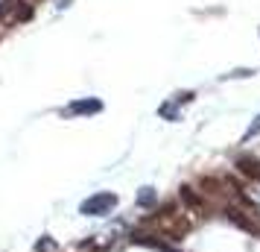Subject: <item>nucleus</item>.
<instances>
[{
	"label": "nucleus",
	"mask_w": 260,
	"mask_h": 252,
	"mask_svg": "<svg viewBox=\"0 0 260 252\" xmlns=\"http://www.w3.org/2000/svg\"><path fill=\"white\" fill-rule=\"evenodd\" d=\"M138 203L141 205H152L155 203V191L152 188H143V193H138Z\"/></svg>",
	"instance_id": "obj_6"
},
{
	"label": "nucleus",
	"mask_w": 260,
	"mask_h": 252,
	"mask_svg": "<svg viewBox=\"0 0 260 252\" xmlns=\"http://www.w3.org/2000/svg\"><path fill=\"white\" fill-rule=\"evenodd\" d=\"M181 200H184V205H190V208H202V197L193 191V188H187V185L181 188Z\"/></svg>",
	"instance_id": "obj_5"
},
{
	"label": "nucleus",
	"mask_w": 260,
	"mask_h": 252,
	"mask_svg": "<svg viewBox=\"0 0 260 252\" xmlns=\"http://www.w3.org/2000/svg\"><path fill=\"white\" fill-rule=\"evenodd\" d=\"M257 132H260V115H257L254 120H251V126L246 129V135H243V141H251V138H254Z\"/></svg>",
	"instance_id": "obj_7"
},
{
	"label": "nucleus",
	"mask_w": 260,
	"mask_h": 252,
	"mask_svg": "<svg viewBox=\"0 0 260 252\" xmlns=\"http://www.w3.org/2000/svg\"><path fill=\"white\" fill-rule=\"evenodd\" d=\"M29 6H26L24 0H3L0 3V21H6V24H15V21H26L29 18Z\"/></svg>",
	"instance_id": "obj_2"
},
{
	"label": "nucleus",
	"mask_w": 260,
	"mask_h": 252,
	"mask_svg": "<svg viewBox=\"0 0 260 252\" xmlns=\"http://www.w3.org/2000/svg\"><path fill=\"white\" fill-rule=\"evenodd\" d=\"M100 108H103L100 100H79V103H73L68 111H71V115H94V111H100Z\"/></svg>",
	"instance_id": "obj_4"
},
{
	"label": "nucleus",
	"mask_w": 260,
	"mask_h": 252,
	"mask_svg": "<svg viewBox=\"0 0 260 252\" xmlns=\"http://www.w3.org/2000/svg\"><path fill=\"white\" fill-rule=\"evenodd\" d=\"M117 205V197L111 191H103V193H94V197H88L82 203V214H88V217H100V214H108L111 208Z\"/></svg>",
	"instance_id": "obj_1"
},
{
	"label": "nucleus",
	"mask_w": 260,
	"mask_h": 252,
	"mask_svg": "<svg viewBox=\"0 0 260 252\" xmlns=\"http://www.w3.org/2000/svg\"><path fill=\"white\" fill-rule=\"evenodd\" d=\"M237 167H240V173L248 176V179H260V158L240 156V158H237Z\"/></svg>",
	"instance_id": "obj_3"
}]
</instances>
